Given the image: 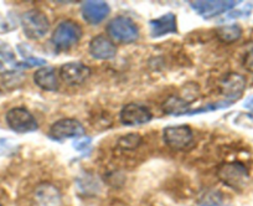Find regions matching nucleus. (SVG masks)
<instances>
[{"label":"nucleus","mask_w":253,"mask_h":206,"mask_svg":"<svg viewBox=\"0 0 253 206\" xmlns=\"http://www.w3.org/2000/svg\"><path fill=\"white\" fill-rule=\"evenodd\" d=\"M81 25L74 20H62L58 23L51 36V42L57 51H67L75 47L82 39Z\"/></svg>","instance_id":"obj_1"},{"label":"nucleus","mask_w":253,"mask_h":206,"mask_svg":"<svg viewBox=\"0 0 253 206\" xmlns=\"http://www.w3.org/2000/svg\"><path fill=\"white\" fill-rule=\"evenodd\" d=\"M109 39L121 43H133L139 39V28L128 16L113 18L106 28Z\"/></svg>","instance_id":"obj_2"},{"label":"nucleus","mask_w":253,"mask_h":206,"mask_svg":"<svg viewBox=\"0 0 253 206\" xmlns=\"http://www.w3.org/2000/svg\"><path fill=\"white\" fill-rule=\"evenodd\" d=\"M217 178L228 188L241 191L250 180V171L240 162H231L218 166Z\"/></svg>","instance_id":"obj_3"},{"label":"nucleus","mask_w":253,"mask_h":206,"mask_svg":"<svg viewBox=\"0 0 253 206\" xmlns=\"http://www.w3.org/2000/svg\"><path fill=\"white\" fill-rule=\"evenodd\" d=\"M20 23L24 34L31 40H39L43 38L50 29V21L47 16L39 9L25 11L21 15Z\"/></svg>","instance_id":"obj_4"},{"label":"nucleus","mask_w":253,"mask_h":206,"mask_svg":"<svg viewBox=\"0 0 253 206\" xmlns=\"http://www.w3.org/2000/svg\"><path fill=\"white\" fill-rule=\"evenodd\" d=\"M5 122L13 132L24 134L39 129V123L33 113L25 107H14L5 115Z\"/></svg>","instance_id":"obj_5"},{"label":"nucleus","mask_w":253,"mask_h":206,"mask_svg":"<svg viewBox=\"0 0 253 206\" xmlns=\"http://www.w3.org/2000/svg\"><path fill=\"white\" fill-rule=\"evenodd\" d=\"M84 127L76 118H61L52 123L48 130V138L56 142H62L71 138L84 137Z\"/></svg>","instance_id":"obj_6"},{"label":"nucleus","mask_w":253,"mask_h":206,"mask_svg":"<svg viewBox=\"0 0 253 206\" xmlns=\"http://www.w3.org/2000/svg\"><path fill=\"white\" fill-rule=\"evenodd\" d=\"M163 139L171 149L182 150L193 143L194 133L193 129L186 124L169 125L163 129Z\"/></svg>","instance_id":"obj_7"},{"label":"nucleus","mask_w":253,"mask_h":206,"mask_svg":"<svg viewBox=\"0 0 253 206\" xmlns=\"http://www.w3.org/2000/svg\"><path fill=\"white\" fill-rule=\"evenodd\" d=\"M190 6L198 15L204 19H212L215 16L222 15L227 11L232 10L240 1H230V0H206V1H189Z\"/></svg>","instance_id":"obj_8"},{"label":"nucleus","mask_w":253,"mask_h":206,"mask_svg":"<svg viewBox=\"0 0 253 206\" xmlns=\"http://www.w3.org/2000/svg\"><path fill=\"white\" fill-rule=\"evenodd\" d=\"M153 120V113L148 107L138 103H128L123 106L119 112V121L126 127H135L149 123Z\"/></svg>","instance_id":"obj_9"},{"label":"nucleus","mask_w":253,"mask_h":206,"mask_svg":"<svg viewBox=\"0 0 253 206\" xmlns=\"http://www.w3.org/2000/svg\"><path fill=\"white\" fill-rule=\"evenodd\" d=\"M218 88H220V93L225 97V101L235 103L245 92L246 79L242 75L230 72L221 79Z\"/></svg>","instance_id":"obj_10"},{"label":"nucleus","mask_w":253,"mask_h":206,"mask_svg":"<svg viewBox=\"0 0 253 206\" xmlns=\"http://www.w3.org/2000/svg\"><path fill=\"white\" fill-rule=\"evenodd\" d=\"M58 76L69 86H80L91 76V69L80 61L67 62L60 67Z\"/></svg>","instance_id":"obj_11"},{"label":"nucleus","mask_w":253,"mask_h":206,"mask_svg":"<svg viewBox=\"0 0 253 206\" xmlns=\"http://www.w3.org/2000/svg\"><path fill=\"white\" fill-rule=\"evenodd\" d=\"M111 13L109 5L101 0H88L81 4V14L84 21L91 25H98L106 20Z\"/></svg>","instance_id":"obj_12"},{"label":"nucleus","mask_w":253,"mask_h":206,"mask_svg":"<svg viewBox=\"0 0 253 206\" xmlns=\"http://www.w3.org/2000/svg\"><path fill=\"white\" fill-rule=\"evenodd\" d=\"M89 55L97 60H112L117 55V46L113 41L104 35H96L92 38L88 45Z\"/></svg>","instance_id":"obj_13"},{"label":"nucleus","mask_w":253,"mask_h":206,"mask_svg":"<svg viewBox=\"0 0 253 206\" xmlns=\"http://www.w3.org/2000/svg\"><path fill=\"white\" fill-rule=\"evenodd\" d=\"M150 36L153 39L162 38L169 34L177 33V20L176 15L172 13H167L157 19L149 21Z\"/></svg>","instance_id":"obj_14"},{"label":"nucleus","mask_w":253,"mask_h":206,"mask_svg":"<svg viewBox=\"0 0 253 206\" xmlns=\"http://www.w3.org/2000/svg\"><path fill=\"white\" fill-rule=\"evenodd\" d=\"M34 199L39 206H60L62 195L53 184L42 183L36 186Z\"/></svg>","instance_id":"obj_15"},{"label":"nucleus","mask_w":253,"mask_h":206,"mask_svg":"<svg viewBox=\"0 0 253 206\" xmlns=\"http://www.w3.org/2000/svg\"><path fill=\"white\" fill-rule=\"evenodd\" d=\"M34 82L39 88L46 92H55L58 89V79L56 69L51 66L40 67L34 74Z\"/></svg>","instance_id":"obj_16"},{"label":"nucleus","mask_w":253,"mask_h":206,"mask_svg":"<svg viewBox=\"0 0 253 206\" xmlns=\"http://www.w3.org/2000/svg\"><path fill=\"white\" fill-rule=\"evenodd\" d=\"M190 111H191L190 102L179 96H170L163 103V112L165 115L180 117V116H186Z\"/></svg>","instance_id":"obj_17"},{"label":"nucleus","mask_w":253,"mask_h":206,"mask_svg":"<svg viewBox=\"0 0 253 206\" xmlns=\"http://www.w3.org/2000/svg\"><path fill=\"white\" fill-rule=\"evenodd\" d=\"M242 35V29L237 24L222 25L216 29V36L223 43H232L237 41Z\"/></svg>","instance_id":"obj_18"},{"label":"nucleus","mask_w":253,"mask_h":206,"mask_svg":"<svg viewBox=\"0 0 253 206\" xmlns=\"http://www.w3.org/2000/svg\"><path fill=\"white\" fill-rule=\"evenodd\" d=\"M143 139L140 134L137 133H130V134H126L118 139V145L124 150H134L142 144Z\"/></svg>","instance_id":"obj_19"},{"label":"nucleus","mask_w":253,"mask_h":206,"mask_svg":"<svg viewBox=\"0 0 253 206\" xmlns=\"http://www.w3.org/2000/svg\"><path fill=\"white\" fill-rule=\"evenodd\" d=\"M77 186L81 190V193L87 194V195H91V194L98 193L99 189H101V184L97 179L91 178V176H87V178L80 179Z\"/></svg>","instance_id":"obj_20"},{"label":"nucleus","mask_w":253,"mask_h":206,"mask_svg":"<svg viewBox=\"0 0 253 206\" xmlns=\"http://www.w3.org/2000/svg\"><path fill=\"white\" fill-rule=\"evenodd\" d=\"M20 145L10 138H0V157H13L18 154Z\"/></svg>","instance_id":"obj_21"},{"label":"nucleus","mask_w":253,"mask_h":206,"mask_svg":"<svg viewBox=\"0 0 253 206\" xmlns=\"http://www.w3.org/2000/svg\"><path fill=\"white\" fill-rule=\"evenodd\" d=\"M196 206H225L222 198L215 193H209L200 199Z\"/></svg>","instance_id":"obj_22"},{"label":"nucleus","mask_w":253,"mask_h":206,"mask_svg":"<svg viewBox=\"0 0 253 206\" xmlns=\"http://www.w3.org/2000/svg\"><path fill=\"white\" fill-rule=\"evenodd\" d=\"M45 65H46V60L40 59V57L30 56L28 57V59H24V61L16 62L15 69L23 70V69H31V67H39V66L45 67Z\"/></svg>","instance_id":"obj_23"},{"label":"nucleus","mask_w":253,"mask_h":206,"mask_svg":"<svg viewBox=\"0 0 253 206\" xmlns=\"http://www.w3.org/2000/svg\"><path fill=\"white\" fill-rule=\"evenodd\" d=\"M0 57L4 59V61L6 62H13L14 60H15L14 51L11 50L9 43L3 42V41H0Z\"/></svg>","instance_id":"obj_24"},{"label":"nucleus","mask_w":253,"mask_h":206,"mask_svg":"<svg viewBox=\"0 0 253 206\" xmlns=\"http://www.w3.org/2000/svg\"><path fill=\"white\" fill-rule=\"evenodd\" d=\"M251 11H252V4H247V6L246 8H242L240 9V10H236V11H232V13H228L227 16H226L223 20L227 21V20H233V19H237V18H247L248 15L251 14Z\"/></svg>","instance_id":"obj_25"},{"label":"nucleus","mask_w":253,"mask_h":206,"mask_svg":"<svg viewBox=\"0 0 253 206\" xmlns=\"http://www.w3.org/2000/svg\"><path fill=\"white\" fill-rule=\"evenodd\" d=\"M16 28V23L11 16L4 18L0 21V33H8V31L14 30Z\"/></svg>","instance_id":"obj_26"},{"label":"nucleus","mask_w":253,"mask_h":206,"mask_svg":"<svg viewBox=\"0 0 253 206\" xmlns=\"http://www.w3.org/2000/svg\"><path fill=\"white\" fill-rule=\"evenodd\" d=\"M243 67L248 72H253V45L247 50L243 56Z\"/></svg>","instance_id":"obj_27"},{"label":"nucleus","mask_w":253,"mask_h":206,"mask_svg":"<svg viewBox=\"0 0 253 206\" xmlns=\"http://www.w3.org/2000/svg\"><path fill=\"white\" fill-rule=\"evenodd\" d=\"M91 142H92L91 138H88V137H86V135H84V137H81V138H79L77 140H75L74 144H72V145H74L75 149L80 150V152H81V150L87 149V147L91 144Z\"/></svg>","instance_id":"obj_28"},{"label":"nucleus","mask_w":253,"mask_h":206,"mask_svg":"<svg viewBox=\"0 0 253 206\" xmlns=\"http://www.w3.org/2000/svg\"><path fill=\"white\" fill-rule=\"evenodd\" d=\"M245 108H247V110H253V96L248 97V98L246 99Z\"/></svg>","instance_id":"obj_29"},{"label":"nucleus","mask_w":253,"mask_h":206,"mask_svg":"<svg viewBox=\"0 0 253 206\" xmlns=\"http://www.w3.org/2000/svg\"><path fill=\"white\" fill-rule=\"evenodd\" d=\"M3 67H4V65H3V62L0 61V70H3Z\"/></svg>","instance_id":"obj_30"},{"label":"nucleus","mask_w":253,"mask_h":206,"mask_svg":"<svg viewBox=\"0 0 253 206\" xmlns=\"http://www.w3.org/2000/svg\"><path fill=\"white\" fill-rule=\"evenodd\" d=\"M1 94H3V92H1V89H0V97H1Z\"/></svg>","instance_id":"obj_31"},{"label":"nucleus","mask_w":253,"mask_h":206,"mask_svg":"<svg viewBox=\"0 0 253 206\" xmlns=\"http://www.w3.org/2000/svg\"><path fill=\"white\" fill-rule=\"evenodd\" d=\"M0 206H3V205H1V204H0Z\"/></svg>","instance_id":"obj_32"}]
</instances>
